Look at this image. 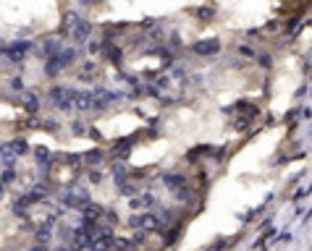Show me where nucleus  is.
I'll use <instances>...</instances> for the list:
<instances>
[{"instance_id": "15", "label": "nucleus", "mask_w": 312, "mask_h": 251, "mask_svg": "<svg viewBox=\"0 0 312 251\" xmlns=\"http://www.w3.org/2000/svg\"><path fill=\"white\" fill-rule=\"evenodd\" d=\"M8 87H11L13 92H18V95H24V92H26V89H24V79H21V76H13L11 81H8Z\"/></svg>"}, {"instance_id": "3", "label": "nucleus", "mask_w": 312, "mask_h": 251, "mask_svg": "<svg viewBox=\"0 0 312 251\" xmlns=\"http://www.w3.org/2000/svg\"><path fill=\"white\" fill-rule=\"evenodd\" d=\"M76 110L79 113H95V110H100V100L95 92H76Z\"/></svg>"}, {"instance_id": "18", "label": "nucleus", "mask_w": 312, "mask_h": 251, "mask_svg": "<svg viewBox=\"0 0 312 251\" xmlns=\"http://www.w3.org/2000/svg\"><path fill=\"white\" fill-rule=\"evenodd\" d=\"M34 157H37L40 162H48V160H50V152L45 150V147H37V150H34Z\"/></svg>"}, {"instance_id": "12", "label": "nucleus", "mask_w": 312, "mask_h": 251, "mask_svg": "<svg viewBox=\"0 0 312 251\" xmlns=\"http://www.w3.org/2000/svg\"><path fill=\"white\" fill-rule=\"evenodd\" d=\"M0 157L8 162V165H13V160H16V150H13V144H0Z\"/></svg>"}, {"instance_id": "4", "label": "nucleus", "mask_w": 312, "mask_h": 251, "mask_svg": "<svg viewBox=\"0 0 312 251\" xmlns=\"http://www.w3.org/2000/svg\"><path fill=\"white\" fill-rule=\"evenodd\" d=\"M63 50H66V45H63L61 37H50V40L42 42V55L45 58H58Z\"/></svg>"}, {"instance_id": "13", "label": "nucleus", "mask_w": 312, "mask_h": 251, "mask_svg": "<svg viewBox=\"0 0 312 251\" xmlns=\"http://www.w3.org/2000/svg\"><path fill=\"white\" fill-rule=\"evenodd\" d=\"M215 11H218V8H215V5H207V8H205V5H202V8H197V16L202 18V21H210V18H213V16H215Z\"/></svg>"}, {"instance_id": "2", "label": "nucleus", "mask_w": 312, "mask_h": 251, "mask_svg": "<svg viewBox=\"0 0 312 251\" xmlns=\"http://www.w3.org/2000/svg\"><path fill=\"white\" fill-rule=\"evenodd\" d=\"M89 37H92V24L87 21V18H79L76 24H73V29L68 34V40L76 45V48H81V45H87L89 42Z\"/></svg>"}, {"instance_id": "14", "label": "nucleus", "mask_w": 312, "mask_h": 251, "mask_svg": "<svg viewBox=\"0 0 312 251\" xmlns=\"http://www.w3.org/2000/svg\"><path fill=\"white\" fill-rule=\"evenodd\" d=\"M34 238L40 241V244H48V241L53 238V233H50V225H42V228H40V230H37V233H34Z\"/></svg>"}, {"instance_id": "11", "label": "nucleus", "mask_w": 312, "mask_h": 251, "mask_svg": "<svg viewBox=\"0 0 312 251\" xmlns=\"http://www.w3.org/2000/svg\"><path fill=\"white\" fill-rule=\"evenodd\" d=\"M58 60H61L63 71H66L68 66H73V63H76V50H73V48H66V50H63V52L58 55Z\"/></svg>"}, {"instance_id": "21", "label": "nucleus", "mask_w": 312, "mask_h": 251, "mask_svg": "<svg viewBox=\"0 0 312 251\" xmlns=\"http://www.w3.org/2000/svg\"><path fill=\"white\" fill-rule=\"evenodd\" d=\"M11 181H16V170H13V167H8V170L3 173V183H11Z\"/></svg>"}, {"instance_id": "8", "label": "nucleus", "mask_w": 312, "mask_h": 251, "mask_svg": "<svg viewBox=\"0 0 312 251\" xmlns=\"http://www.w3.org/2000/svg\"><path fill=\"white\" fill-rule=\"evenodd\" d=\"M21 102H24V110L26 113H40V97L34 95V92H24L21 95Z\"/></svg>"}, {"instance_id": "19", "label": "nucleus", "mask_w": 312, "mask_h": 251, "mask_svg": "<svg viewBox=\"0 0 312 251\" xmlns=\"http://www.w3.org/2000/svg\"><path fill=\"white\" fill-rule=\"evenodd\" d=\"M87 160H89V162H103V152H100V150H92V152L87 154Z\"/></svg>"}, {"instance_id": "1", "label": "nucleus", "mask_w": 312, "mask_h": 251, "mask_svg": "<svg viewBox=\"0 0 312 251\" xmlns=\"http://www.w3.org/2000/svg\"><path fill=\"white\" fill-rule=\"evenodd\" d=\"M76 92L71 87H53L50 89V105L58 110V113H71L76 110Z\"/></svg>"}, {"instance_id": "17", "label": "nucleus", "mask_w": 312, "mask_h": 251, "mask_svg": "<svg viewBox=\"0 0 312 251\" xmlns=\"http://www.w3.org/2000/svg\"><path fill=\"white\" fill-rule=\"evenodd\" d=\"M11 144H13L16 154H26V152H29V144H26L24 139H16V142H11Z\"/></svg>"}, {"instance_id": "5", "label": "nucleus", "mask_w": 312, "mask_h": 251, "mask_svg": "<svg viewBox=\"0 0 312 251\" xmlns=\"http://www.w3.org/2000/svg\"><path fill=\"white\" fill-rule=\"evenodd\" d=\"M103 55L113 63V66H121V63H124V50L118 48V45H113V42H103Z\"/></svg>"}, {"instance_id": "24", "label": "nucleus", "mask_w": 312, "mask_h": 251, "mask_svg": "<svg viewBox=\"0 0 312 251\" xmlns=\"http://www.w3.org/2000/svg\"><path fill=\"white\" fill-rule=\"evenodd\" d=\"M58 251H68V249H58Z\"/></svg>"}, {"instance_id": "22", "label": "nucleus", "mask_w": 312, "mask_h": 251, "mask_svg": "<svg viewBox=\"0 0 312 251\" xmlns=\"http://www.w3.org/2000/svg\"><path fill=\"white\" fill-rule=\"evenodd\" d=\"M5 197V186H3V181H0V199Z\"/></svg>"}, {"instance_id": "6", "label": "nucleus", "mask_w": 312, "mask_h": 251, "mask_svg": "<svg viewBox=\"0 0 312 251\" xmlns=\"http://www.w3.org/2000/svg\"><path fill=\"white\" fill-rule=\"evenodd\" d=\"M194 50L197 55H215L220 50V42L218 40H202V42H194Z\"/></svg>"}, {"instance_id": "16", "label": "nucleus", "mask_w": 312, "mask_h": 251, "mask_svg": "<svg viewBox=\"0 0 312 251\" xmlns=\"http://www.w3.org/2000/svg\"><path fill=\"white\" fill-rule=\"evenodd\" d=\"M71 134H73V136H84V134H87V123L73 120V123H71Z\"/></svg>"}, {"instance_id": "10", "label": "nucleus", "mask_w": 312, "mask_h": 251, "mask_svg": "<svg viewBox=\"0 0 312 251\" xmlns=\"http://www.w3.org/2000/svg\"><path fill=\"white\" fill-rule=\"evenodd\" d=\"M61 71H63V66H61L58 58H48V60H45V76H48V79H58Z\"/></svg>"}, {"instance_id": "7", "label": "nucleus", "mask_w": 312, "mask_h": 251, "mask_svg": "<svg viewBox=\"0 0 312 251\" xmlns=\"http://www.w3.org/2000/svg\"><path fill=\"white\" fill-rule=\"evenodd\" d=\"M76 21H79V13H76V11H66V13H63V18H61V29H58L61 37H68Z\"/></svg>"}, {"instance_id": "23", "label": "nucleus", "mask_w": 312, "mask_h": 251, "mask_svg": "<svg viewBox=\"0 0 312 251\" xmlns=\"http://www.w3.org/2000/svg\"><path fill=\"white\" fill-rule=\"evenodd\" d=\"M32 251H45V249H42V246H34V249H32Z\"/></svg>"}, {"instance_id": "20", "label": "nucleus", "mask_w": 312, "mask_h": 251, "mask_svg": "<svg viewBox=\"0 0 312 251\" xmlns=\"http://www.w3.org/2000/svg\"><path fill=\"white\" fill-rule=\"evenodd\" d=\"M239 52H242L244 58H254V50L250 48V45H239Z\"/></svg>"}, {"instance_id": "9", "label": "nucleus", "mask_w": 312, "mask_h": 251, "mask_svg": "<svg viewBox=\"0 0 312 251\" xmlns=\"http://www.w3.org/2000/svg\"><path fill=\"white\" fill-rule=\"evenodd\" d=\"M97 73V63L95 60H81L79 63V81H89Z\"/></svg>"}]
</instances>
